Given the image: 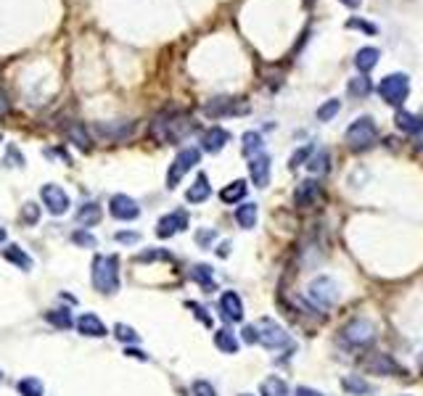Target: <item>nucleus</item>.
Wrapping results in <instances>:
<instances>
[{"label": "nucleus", "mask_w": 423, "mask_h": 396, "mask_svg": "<svg viewBox=\"0 0 423 396\" xmlns=\"http://www.w3.org/2000/svg\"><path fill=\"white\" fill-rule=\"evenodd\" d=\"M307 169H310V175H323V172L328 169V151H320V153L310 156Z\"/></svg>", "instance_id": "c9c22d12"}, {"label": "nucleus", "mask_w": 423, "mask_h": 396, "mask_svg": "<svg viewBox=\"0 0 423 396\" xmlns=\"http://www.w3.org/2000/svg\"><path fill=\"white\" fill-rule=\"evenodd\" d=\"M318 198H320V185L315 180H304L302 185L296 188V193H294V204L299 209H307L313 206Z\"/></svg>", "instance_id": "dca6fc26"}, {"label": "nucleus", "mask_w": 423, "mask_h": 396, "mask_svg": "<svg viewBox=\"0 0 423 396\" xmlns=\"http://www.w3.org/2000/svg\"><path fill=\"white\" fill-rule=\"evenodd\" d=\"M0 380H3V373H0Z\"/></svg>", "instance_id": "13d9d810"}, {"label": "nucleus", "mask_w": 423, "mask_h": 396, "mask_svg": "<svg viewBox=\"0 0 423 396\" xmlns=\"http://www.w3.org/2000/svg\"><path fill=\"white\" fill-rule=\"evenodd\" d=\"M347 90L352 93L354 98H365V95H368V93L373 90V82H371L368 77H365V74H360V77H352V79H349V85H347Z\"/></svg>", "instance_id": "473e14b6"}, {"label": "nucleus", "mask_w": 423, "mask_h": 396, "mask_svg": "<svg viewBox=\"0 0 423 396\" xmlns=\"http://www.w3.org/2000/svg\"><path fill=\"white\" fill-rule=\"evenodd\" d=\"M191 391L193 396H217V391H214V386H212L209 380H193Z\"/></svg>", "instance_id": "a19ab883"}, {"label": "nucleus", "mask_w": 423, "mask_h": 396, "mask_svg": "<svg viewBox=\"0 0 423 396\" xmlns=\"http://www.w3.org/2000/svg\"><path fill=\"white\" fill-rule=\"evenodd\" d=\"M124 354L127 356H135V359H149V356H146V351H141V349H127V351H124Z\"/></svg>", "instance_id": "3c124183"}, {"label": "nucleus", "mask_w": 423, "mask_h": 396, "mask_svg": "<svg viewBox=\"0 0 423 396\" xmlns=\"http://www.w3.org/2000/svg\"><path fill=\"white\" fill-rule=\"evenodd\" d=\"M241 336H243V341H246V344H257V327L254 325H246L241 330Z\"/></svg>", "instance_id": "49530a36"}, {"label": "nucleus", "mask_w": 423, "mask_h": 396, "mask_svg": "<svg viewBox=\"0 0 423 396\" xmlns=\"http://www.w3.org/2000/svg\"><path fill=\"white\" fill-rule=\"evenodd\" d=\"M0 243H6V228H0Z\"/></svg>", "instance_id": "6e6d98bb"}, {"label": "nucleus", "mask_w": 423, "mask_h": 396, "mask_svg": "<svg viewBox=\"0 0 423 396\" xmlns=\"http://www.w3.org/2000/svg\"><path fill=\"white\" fill-rule=\"evenodd\" d=\"M249 175H252V182L257 188H265L270 182V156H265V153L254 156L249 161Z\"/></svg>", "instance_id": "2eb2a0df"}, {"label": "nucleus", "mask_w": 423, "mask_h": 396, "mask_svg": "<svg viewBox=\"0 0 423 396\" xmlns=\"http://www.w3.org/2000/svg\"><path fill=\"white\" fill-rule=\"evenodd\" d=\"M138 233H117V240L120 243H138Z\"/></svg>", "instance_id": "09e8293b"}, {"label": "nucleus", "mask_w": 423, "mask_h": 396, "mask_svg": "<svg viewBox=\"0 0 423 396\" xmlns=\"http://www.w3.org/2000/svg\"><path fill=\"white\" fill-rule=\"evenodd\" d=\"M262 153V135L260 132H246L243 135V156H260Z\"/></svg>", "instance_id": "7c9ffc66"}, {"label": "nucleus", "mask_w": 423, "mask_h": 396, "mask_svg": "<svg viewBox=\"0 0 423 396\" xmlns=\"http://www.w3.org/2000/svg\"><path fill=\"white\" fill-rule=\"evenodd\" d=\"M199 158H202V151L199 148H182L180 153L175 156V161H172L170 172H167V188L180 185V180L199 164Z\"/></svg>", "instance_id": "423d86ee"}, {"label": "nucleus", "mask_w": 423, "mask_h": 396, "mask_svg": "<svg viewBox=\"0 0 423 396\" xmlns=\"http://www.w3.org/2000/svg\"><path fill=\"white\" fill-rule=\"evenodd\" d=\"M254 327H257V344H262L265 349L291 346V336H289L275 320H270V317H262Z\"/></svg>", "instance_id": "39448f33"}, {"label": "nucleus", "mask_w": 423, "mask_h": 396, "mask_svg": "<svg viewBox=\"0 0 423 396\" xmlns=\"http://www.w3.org/2000/svg\"><path fill=\"white\" fill-rule=\"evenodd\" d=\"M193 129L191 119L180 111H161L151 122V138L159 143H178Z\"/></svg>", "instance_id": "f257e3e1"}, {"label": "nucleus", "mask_w": 423, "mask_h": 396, "mask_svg": "<svg viewBox=\"0 0 423 396\" xmlns=\"http://www.w3.org/2000/svg\"><path fill=\"white\" fill-rule=\"evenodd\" d=\"M376 138H378V129H376V122L371 117L354 119L352 124L347 127V132H344V140H347L349 151H354V153L368 151L376 143Z\"/></svg>", "instance_id": "7ed1b4c3"}, {"label": "nucleus", "mask_w": 423, "mask_h": 396, "mask_svg": "<svg viewBox=\"0 0 423 396\" xmlns=\"http://www.w3.org/2000/svg\"><path fill=\"white\" fill-rule=\"evenodd\" d=\"M214 346L225 351V354H236L238 351V338L233 336L231 330H217L214 333Z\"/></svg>", "instance_id": "c85d7f7f"}, {"label": "nucleus", "mask_w": 423, "mask_h": 396, "mask_svg": "<svg viewBox=\"0 0 423 396\" xmlns=\"http://www.w3.org/2000/svg\"><path fill=\"white\" fill-rule=\"evenodd\" d=\"M77 330L82 336H91V338H103L106 336V325L95 315H82L77 320Z\"/></svg>", "instance_id": "6ab92c4d"}, {"label": "nucleus", "mask_w": 423, "mask_h": 396, "mask_svg": "<svg viewBox=\"0 0 423 396\" xmlns=\"http://www.w3.org/2000/svg\"><path fill=\"white\" fill-rule=\"evenodd\" d=\"M249 111V103L236 98H212L207 106H204V114L212 119H220V117H236V114H246Z\"/></svg>", "instance_id": "9d476101"}, {"label": "nucleus", "mask_w": 423, "mask_h": 396, "mask_svg": "<svg viewBox=\"0 0 423 396\" xmlns=\"http://www.w3.org/2000/svg\"><path fill=\"white\" fill-rule=\"evenodd\" d=\"M378 56H381L378 48H360L354 53V66H357V71H363V74L373 71V66L378 64Z\"/></svg>", "instance_id": "aec40b11"}, {"label": "nucleus", "mask_w": 423, "mask_h": 396, "mask_svg": "<svg viewBox=\"0 0 423 396\" xmlns=\"http://www.w3.org/2000/svg\"><path fill=\"white\" fill-rule=\"evenodd\" d=\"M188 307L193 309V315L199 317V320H202L204 325H212V320H209V315H207V309H204V307H199V304H193V301H191V304H188Z\"/></svg>", "instance_id": "a18cd8bd"}, {"label": "nucleus", "mask_w": 423, "mask_h": 396, "mask_svg": "<svg viewBox=\"0 0 423 396\" xmlns=\"http://www.w3.org/2000/svg\"><path fill=\"white\" fill-rule=\"evenodd\" d=\"M307 296L313 298L318 307H333L339 301V291L331 277H315L310 288H307Z\"/></svg>", "instance_id": "6e6552de"}, {"label": "nucleus", "mask_w": 423, "mask_h": 396, "mask_svg": "<svg viewBox=\"0 0 423 396\" xmlns=\"http://www.w3.org/2000/svg\"><path fill=\"white\" fill-rule=\"evenodd\" d=\"M66 138L74 140V143H77V146H80L82 151L91 148V138H88V129L82 127L80 122H71L69 127H66Z\"/></svg>", "instance_id": "c756f323"}, {"label": "nucleus", "mask_w": 423, "mask_h": 396, "mask_svg": "<svg viewBox=\"0 0 423 396\" xmlns=\"http://www.w3.org/2000/svg\"><path fill=\"white\" fill-rule=\"evenodd\" d=\"M363 367L368 370V373H373V375H402V367L394 362L389 354H381V351H373V354H368L363 359Z\"/></svg>", "instance_id": "f8f14e48"}, {"label": "nucleus", "mask_w": 423, "mask_h": 396, "mask_svg": "<svg viewBox=\"0 0 423 396\" xmlns=\"http://www.w3.org/2000/svg\"><path fill=\"white\" fill-rule=\"evenodd\" d=\"M394 124L402 129V132H407V135H418V132L423 129V119L415 117V114H410V111H397Z\"/></svg>", "instance_id": "4be33fe9"}, {"label": "nucleus", "mask_w": 423, "mask_h": 396, "mask_svg": "<svg viewBox=\"0 0 423 396\" xmlns=\"http://www.w3.org/2000/svg\"><path fill=\"white\" fill-rule=\"evenodd\" d=\"M243 198H246V180H233L231 185H225L220 190L222 204H238Z\"/></svg>", "instance_id": "5701e85b"}, {"label": "nucleus", "mask_w": 423, "mask_h": 396, "mask_svg": "<svg viewBox=\"0 0 423 396\" xmlns=\"http://www.w3.org/2000/svg\"><path fill=\"white\" fill-rule=\"evenodd\" d=\"M196 240H199L202 246H209L212 240H214V230H202V233H196Z\"/></svg>", "instance_id": "de8ad7c7"}, {"label": "nucleus", "mask_w": 423, "mask_h": 396, "mask_svg": "<svg viewBox=\"0 0 423 396\" xmlns=\"http://www.w3.org/2000/svg\"><path fill=\"white\" fill-rule=\"evenodd\" d=\"M294 396H323L320 391H315V388L310 386H299L296 391H294Z\"/></svg>", "instance_id": "8fccbe9b"}, {"label": "nucleus", "mask_w": 423, "mask_h": 396, "mask_svg": "<svg viewBox=\"0 0 423 396\" xmlns=\"http://www.w3.org/2000/svg\"><path fill=\"white\" fill-rule=\"evenodd\" d=\"M241 396H252V394H241Z\"/></svg>", "instance_id": "4d7b16f0"}, {"label": "nucleus", "mask_w": 423, "mask_h": 396, "mask_svg": "<svg viewBox=\"0 0 423 396\" xmlns=\"http://www.w3.org/2000/svg\"><path fill=\"white\" fill-rule=\"evenodd\" d=\"M339 111H342V100L331 98V100H325L320 109H318V119H320V122H331Z\"/></svg>", "instance_id": "f704fd0d"}, {"label": "nucleus", "mask_w": 423, "mask_h": 396, "mask_svg": "<svg viewBox=\"0 0 423 396\" xmlns=\"http://www.w3.org/2000/svg\"><path fill=\"white\" fill-rule=\"evenodd\" d=\"M6 111H8V98L0 93V114H6Z\"/></svg>", "instance_id": "864d4df0"}, {"label": "nucleus", "mask_w": 423, "mask_h": 396, "mask_svg": "<svg viewBox=\"0 0 423 396\" xmlns=\"http://www.w3.org/2000/svg\"><path fill=\"white\" fill-rule=\"evenodd\" d=\"M217 254H220V257H228V254H231V243H222V246L217 248Z\"/></svg>", "instance_id": "5fc2aeb1"}, {"label": "nucleus", "mask_w": 423, "mask_h": 396, "mask_svg": "<svg viewBox=\"0 0 423 396\" xmlns=\"http://www.w3.org/2000/svg\"><path fill=\"white\" fill-rule=\"evenodd\" d=\"M220 312L225 320H231V322H241L243 320V301L241 296L236 293V291H225L220 296Z\"/></svg>", "instance_id": "4468645a"}, {"label": "nucleus", "mask_w": 423, "mask_h": 396, "mask_svg": "<svg viewBox=\"0 0 423 396\" xmlns=\"http://www.w3.org/2000/svg\"><path fill=\"white\" fill-rule=\"evenodd\" d=\"M236 222L241 225L243 230H249L257 225V204H241L236 209Z\"/></svg>", "instance_id": "bb28decb"}, {"label": "nucleus", "mask_w": 423, "mask_h": 396, "mask_svg": "<svg viewBox=\"0 0 423 396\" xmlns=\"http://www.w3.org/2000/svg\"><path fill=\"white\" fill-rule=\"evenodd\" d=\"M19 394L21 396H42V383L37 378H24L19 380Z\"/></svg>", "instance_id": "e433bc0d"}, {"label": "nucleus", "mask_w": 423, "mask_h": 396, "mask_svg": "<svg viewBox=\"0 0 423 396\" xmlns=\"http://www.w3.org/2000/svg\"><path fill=\"white\" fill-rule=\"evenodd\" d=\"M3 259L11 262V264H16V267L24 269V272H30V269L35 267V262H32L30 254H27L21 246H16V243H11V246L3 248Z\"/></svg>", "instance_id": "a211bd4d"}, {"label": "nucleus", "mask_w": 423, "mask_h": 396, "mask_svg": "<svg viewBox=\"0 0 423 396\" xmlns=\"http://www.w3.org/2000/svg\"><path fill=\"white\" fill-rule=\"evenodd\" d=\"M228 140H231V132L222 127H212L204 132V140L202 146L207 153H217V151H222L225 146H228Z\"/></svg>", "instance_id": "f3484780"}, {"label": "nucleus", "mask_w": 423, "mask_h": 396, "mask_svg": "<svg viewBox=\"0 0 423 396\" xmlns=\"http://www.w3.org/2000/svg\"><path fill=\"white\" fill-rule=\"evenodd\" d=\"M95 129L111 140H122V138H127L130 132H135V122H122V124H111V127L109 124H98Z\"/></svg>", "instance_id": "b1692460"}, {"label": "nucleus", "mask_w": 423, "mask_h": 396, "mask_svg": "<svg viewBox=\"0 0 423 396\" xmlns=\"http://www.w3.org/2000/svg\"><path fill=\"white\" fill-rule=\"evenodd\" d=\"M77 222H80L82 228L98 225V222H101V206H98V204H85V206L77 211Z\"/></svg>", "instance_id": "a878e982"}, {"label": "nucleus", "mask_w": 423, "mask_h": 396, "mask_svg": "<svg viewBox=\"0 0 423 396\" xmlns=\"http://www.w3.org/2000/svg\"><path fill=\"white\" fill-rule=\"evenodd\" d=\"M109 211H111V217L122 219V222H132V219L141 217V206H138V201H135V198H130V196H124V193L111 196Z\"/></svg>", "instance_id": "9b49d317"}, {"label": "nucleus", "mask_w": 423, "mask_h": 396, "mask_svg": "<svg viewBox=\"0 0 423 396\" xmlns=\"http://www.w3.org/2000/svg\"><path fill=\"white\" fill-rule=\"evenodd\" d=\"M40 198L42 204L48 206L53 217H61V214H66L69 211V196H66V190L56 185V182H48V185H42L40 188Z\"/></svg>", "instance_id": "1a4fd4ad"}, {"label": "nucleus", "mask_w": 423, "mask_h": 396, "mask_svg": "<svg viewBox=\"0 0 423 396\" xmlns=\"http://www.w3.org/2000/svg\"><path fill=\"white\" fill-rule=\"evenodd\" d=\"M21 219H24L27 225H37V222H40V206H37V204H24Z\"/></svg>", "instance_id": "58836bf2"}, {"label": "nucleus", "mask_w": 423, "mask_h": 396, "mask_svg": "<svg viewBox=\"0 0 423 396\" xmlns=\"http://www.w3.org/2000/svg\"><path fill=\"white\" fill-rule=\"evenodd\" d=\"M342 386H344V391H349L352 396H368L373 391L371 383H365L360 375H347L342 380Z\"/></svg>", "instance_id": "cd10ccee"}, {"label": "nucleus", "mask_w": 423, "mask_h": 396, "mask_svg": "<svg viewBox=\"0 0 423 396\" xmlns=\"http://www.w3.org/2000/svg\"><path fill=\"white\" fill-rule=\"evenodd\" d=\"M407 93H410V79H407V74H402V71L386 74V77L381 79V85H378V95H381L389 106H402Z\"/></svg>", "instance_id": "20e7f679"}, {"label": "nucleus", "mask_w": 423, "mask_h": 396, "mask_svg": "<svg viewBox=\"0 0 423 396\" xmlns=\"http://www.w3.org/2000/svg\"><path fill=\"white\" fill-rule=\"evenodd\" d=\"M45 320H48L51 325L61 327V330L71 327V312L69 309H51V312H45Z\"/></svg>", "instance_id": "72a5a7b5"}, {"label": "nucleus", "mask_w": 423, "mask_h": 396, "mask_svg": "<svg viewBox=\"0 0 423 396\" xmlns=\"http://www.w3.org/2000/svg\"><path fill=\"white\" fill-rule=\"evenodd\" d=\"M212 196V188H209V180H207V175H199L196 177V182H193L191 188L185 190V198L191 201V204H204L207 198Z\"/></svg>", "instance_id": "412c9836"}, {"label": "nucleus", "mask_w": 423, "mask_h": 396, "mask_svg": "<svg viewBox=\"0 0 423 396\" xmlns=\"http://www.w3.org/2000/svg\"><path fill=\"white\" fill-rule=\"evenodd\" d=\"M339 3H344L347 8H360V3H363V0H339Z\"/></svg>", "instance_id": "603ef678"}, {"label": "nucleus", "mask_w": 423, "mask_h": 396, "mask_svg": "<svg viewBox=\"0 0 423 396\" xmlns=\"http://www.w3.org/2000/svg\"><path fill=\"white\" fill-rule=\"evenodd\" d=\"M342 338L352 346H368V344L376 341V325L365 317H357V320L342 327Z\"/></svg>", "instance_id": "0eeeda50"}, {"label": "nucleus", "mask_w": 423, "mask_h": 396, "mask_svg": "<svg viewBox=\"0 0 423 396\" xmlns=\"http://www.w3.org/2000/svg\"><path fill=\"white\" fill-rule=\"evenodd\" d=\"M114 336L120 338V341H124V344H138V341H141V336H138L130 325H122V322L114 325Z\"/></svg>", "instance_id": "4c0bfd02"}, {"label": "nucleus", "mask_w": 423, "mask_h": 396, "mask_svg": "<svg viewBox=\"0 0 423 396\" xmlns=\"http://www.w3.org/2000/svg\"><path fill=\"white\" fill-rule=\"evenodd\" d=\"M71 240L77 243V246H85V248H95V238L91 235V233H85V230H77L74 235H71Z\"/></svg>", "instance_id": "37998d69"}, {"label": "nucleus", "mask_w": 423, "mask_h": 396, "mask_svg": "<svg viewBox=\"0 0 423 396\" xmlns=\"http://www.w3.org/2000/svg\"><path fill=\"white\" fill-rule=\"evenodd\" d=\"M193 280L204 288V291H214V277H212V267L209 264H196L193 267Z\"/></svg>", "instance_id": "2f4dec72"}, {"label": "nucleus", "mask_w": 423, "mask_h": 396, "mask_svg": "<svg viewBox=\"0 0 423 396\" xmlns=\"http://www.w3.org/2000/svg\"><path fill=\"white\" fill-rule=\"evenodd\" d=\"M188 228V211H170V214H164L159 219V225H156V235L159 238H172L175 233H180V230Z\"/></svg>", "instance_id": "ddd939ff"}, {"label": "nucleus", "mask_w": 423, "mask_h": 396, "mask_svg": "<svg viewBox=\"0 0 423 396\" xmlns=\"http://www.w3.org/2000/svg\"><path fill=\"white\" fill-rule=\"evenodd\" d=\"M344 27H347V30H363V32H368V35H376V32H378L376 24H368V21H363V19H347Z\"/></svg>", "instance_id": "79ce46f5"}, {"label": "nucleus", "mask_w": 423, "mask_h": 396, "mask_svg": "<svg viewBox=\"0 0 423 396\" xmlns=\"http://www.w3.org/2000/svg\"><path fill=\"white\" fill-rule=\"evenodd\" d=\"M310 156H313V146H304V148H299V151H296V153L291 156V161H289V167H291V169L302 167L304 161H310Z\"/></svg>", "instance_id": "ea45409f"}, {"label": "nucleus", "mask_w": 423, "mask_h": 396, "mask_svg": "<svg viewBox=\"0 0 423 396\" xmlns=\"http://www.w3.org/2000/svg\"><path fill=\"white\" fill-rule=\"evenodd\" d=\"M91 275L95 291H101V293L120 291V262H117V257H95Z\"/></svg>", "instance_id": "f03ea898"}, {"label": "nucleus", "mask_w": 423, "mask_h": 396, "mask_svg": "<svg viewBox=\"0 0 423 396\" xmlns=\"http://www.w3.org/2000/svg\"><path fill=\"white\" fill-rule=\"evenodd\" d=\"M153 259H172V257L167 251H146V254L138 257V262H153Z\"/></svg>", "instance_id": "c03bdc74"}, {"label": "nucleus", "mask_w": 423, "mask_h": 396, "mask_svg": "<svg viewBox=\"0 0 423 396\" xmlns=\"http://www.w3.org/2000/svg\"><path fill=\"white\" fill-rule=\"evenodd\" d=\"M260 391H262V396H289V383L278 375H267L262 380Z\"/></svg>", "instance_id": "393cba45"}]
</instances>
